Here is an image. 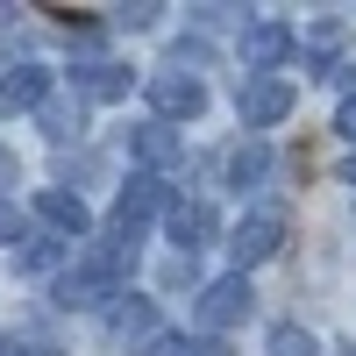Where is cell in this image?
Returning a JSON list of instances; mask_svg holds the SVG:
<instances>
[{"label":"cell","mask_w":356,"mask_h":356,"mask_svg":"<svg viewBox=\"0 0 356 356\" xmlns=\"http://www.w3.org/2000/svg\"><path fill=\"white\" fill-rule=\"evenodd\" d=\"M122 22H129V29H150V22H157V8H150V0H136V8H122Z\"/></svg>","instance_id":"obj_19"},{"label":"cell","mask_w":356,"mask_h":356,"mask_svg":"<svg viewBox=\"0 0 356 356\" xmlns=\"http://www.w3.org/2000/svg\"><path fill=\"white\" fill-rule=\"evenodd\" d=\"M285 114H292V86H285V79L243 86V122H250V129H271V122H285Z\"/></svg>","instance_id":"obj_8"},{"label":"cell","mask_w":356,"mask_h":356,"mask_svg":"<svg viewBox=\"0 0 356 356\" xmlns=\"http://www.w3.org/2000/svg\"><path fill=\"white\" fill-rule=\"evenodd\" d=\"M150 107L164 114V129H171V122H193V114L207 107V86H200L193 72H157V79H150Z\"/></svg>","instance_id":"obj_3"},{"label":"cell","mask_w":356,"mask_h":356,"mask_svg":"<svg viewBox=\"0 0 356 356\" xmlns=\"http://www.w3.org/2000/svg\"><path fill=\"white\" fill-rule=\"evenodd\" d=\"M15 235H22V214H15L8 200H0V243H15Z\"/></svg>","instance_id":"obj_20"},{"label":"cell","mask_w":356,"mask_h":356,"mask_svg":"<svg viewBox=\"0 0 356 356\" xmlns=\"http://www.w3.org/2000/svg\"><path fill=\"white\" fill-rule=\"evenodd\" d=\"M136 271V243H100V250H86L79 257V271H65L57 278V307H100V300H114L122 292V278Z\"/></svg>","instance_id":"obj_1"},{"label":"cell","mask_w":356,"mask_h":356,"mask_svg":"<svg viewBox=\"0 0 356 356\" xmlns=\"http://www.w3.org/2000/svg\"><path fill=\"white\" fill-rule=\"evenodd\" d=\"M292 50H300V36H292L285 22H257L250 36H243V65L250 72H271V65H285Z\"/></svg>","instance_id":"obj_6"},{"label":"cell","mask_w":356,"mask_h":356,"mask_svg":"<svg viewBox=\"0 0 356 356\" xmlns=\"http://www.w3.org/2000/svg\"><path fill=\"white\" fill-rule=\"evenodd\" d=\"M0 186H15V157L8 150H0Z\"/></svg>","instance_id":"obj_22"},{"label":"cell","mask_w":356,"mask_h":356,"mask_svg":"<svg viewBox=\"0 0 356 356\" xmlns=\"http://www.w3.org/2000/svg\"><path fill=\"white\" fill-rule=\"evenodd\" d=\"M335 136H342V143H356V100H349V107L335 114Z\"/></svg>","instance_id":"obj_21"},{"label":"cell","mask_w":356,"mask_h":356,"mask_svg":"<svg viewBox=\"0 0 356 356\" xmlns=\"http://www.w3.org/2000/svg\"><path fill=\"white\" fill-rule=\"evenodd\" d=\"M342 43H349V22H342V15H321V22L307 29V65L321 72V65H328V57H335Z\"/></svg>","instance_id":"obj_14"},{"label":"cell","mask_w":356,"mask_h":356,"mask_svg":"<svg viewBox=\"0 0 356 356\" xmlns=\"http://www.w3.org/2000/svg\"><path fill=\"white\" fill-rule=\"evenodd\" d=\"M50 100V72L43 65H22L0 79V114H29V107H43Z\"/></svg>","instance_id":"obj_10"},{"label":"cell","mask_w":356,"mask_h":356,"mask_svg":"<svg viewBox=\"0 0 356 356\" xmlns=\"http://www.w3.org/2000/svg\"><path fill=\"white\" fill-rule=\"evenodd\" d=\"M164 356H235L221 335H193V342H164Z\"/></svg>","instance_id":"obj_18"},{"label":"cell","mask_w":356,"mask_h":356,"mask_svg":"<svg viewBox=\"0 0 356 356\" xmlns=\"http://www.w3.org/2000/svg\"><path fill=\"white\" fill-rule=\"evenodd\" d=\"M72 86H79V93H93V100H122V93H129V72H122V65H79Z\"/></svg>","instance_id":"obj_15"},{"label":"cell","mask_w":356,"mask_h":356,"mask_svg":"<svg viewBox=\"0 0 356 356\" xmlns=\"http://www.w3.org/2000/svg\"><path fill=\"white\" fill-rule=\"evenodd\" d=\"M264 171H271V150H264V143H243V150H235V157H228V186H235V193H243V186H257V178H264Z\"/></svg>","instance_id":"obj_16"},{"label":"cell","mask_w":356,"mask_h":356,"mask_svg":"<svg viewBox=\"0 0 356 356\" xmlns=\"http://www.w3.org/2000/svg\"><path fill=\"white\" fill-rule=\"evenodd\" d=\"M107 335L122 342V349H129V342H157V349H164V328H157V307H150V300H129V307H114Z\"/></svg>","instance_id":"obj_11"},{"label":"cell","mask_w":356,"mask_h":356,"mask_svg":"<svg viewBox=\"0 0 356 356\" xmlns=\"http://www.w3.org/2000/svg\"><path fill=\"white\" fill-rule=\"evenodd\" d=\"M342 79H349V93H356V65H342Z\"/></svg>","instance_id":"obj_25"},{"label":"cell","mask_w":356,"mask_h":356,"mask_svg":"<svg viewBox=\"0 0 356 356\" xmlns=\"http://www.w3.org/2000/svg\"><path fill=\"white\" fill-rule=\"evenodd\" d=\"M342 186H356V157H349V171H342Z\"/></svg>","instance_id":"obj_24"},{"label":"cell","mask_w":356,"mask_h":356,"mask_svg":"<svg viewBox=\"0 0 356 356\" xmlns=\"http://www.w3.org/2000/svg\"><path fill=\"white\" fill-rule=\"evenodd\" d=\"M271 356H321V349H314V335H307V328L278 321V328H271Z\"/></svg>","instance_id":"obj_17"},{"label":"cell","mask_w":356,"mask_h":356,"mask_svg":"<svg viewBox=\"0 0 356 356\" xmlns=\"http://www.w3.org/2000/svg\"><path fill=\"white\" fill-rule=\"evenodd\" d=\"M221 235V214L214 207H200V200H186V207H171V243H178V257H193V250H207Z\"/></svg>","instance_id":"obj_7"},{"label":"cell","mask_w":356,"mask_h":356,"mask_svg":"<svg viewBox=\"0 0 356 356\" xmlns=\"http://www.w3.org/2000/svg\"><path fill=\"white\" fill-rule=\"evenodd\" d=\"M129 150L150 164V178H157L164 164H178V157H186V143H178V129H164V122H143V129L129 136Z\"/></svg>","instance_id":"obj_12"},{"label":"cell","mask_w":356,"mask_h":356,"mask_svg":"<svg viewBox=\"0 0 356 356\" xmlns=\"http://www.w3.org/2000/svg\"><path fill=\"white\" fill-rule=\"evenodd\" d=\"M164 200H171V193L157 186L150 171H143V178H129V186H122V200H114V235H122V243H136V235H143V221H150Z\"/></svg>","instance_id":"obj_5"},{"label":"cell","mask_w":356,"mask_h":356,"mask_svg":"<svg viewBox=\"0 0 356 356\" xmlns=\"http://www.w3.org/2000/svg\"><path fill=\"white\" fill-rule=\"evenodd\" d=\"M250 300H257L250 278H235V271H228V278H214V285L200 292V328H214V335H221V328H235V321L250 314Z\"/></svg>","instance_id":"obj_4"},{"label":"cell","mask_w":356,"mask_h":356,"mask_svg":"<svg viewBox=\"0 0 356 356\" xmlns=\"http://www.w3.org/2000/svg\"><path fill=\"white\" fill-rule=\"evenodd\" d=\"M36 214H43L57 235H65V243L93 235V214H86V200H79V193H57V186H50V193H36Z\"/></svg>","instance_id":"obj_9"},{"label":"cell","mask_w":356,"mask_h":356,"mask_svg":"<svg viewBox=\"0 0 356 356\" xmlns=\"http://www.w3.org/2000/svg\"><path fill=\"white\" fill-rule=\"evenodd\" d=\"M65 257H72V243H65V235H29V243L15 250V264H22L29 278H43V271H57V264H65Z\"/></svg>","instance_id":"obj_13"},{"label":"cell","mask_w":356,"mask_h":356,"mask_svg":"<svg viewBox=\"0 0 356 356\" xmlns=\"http://www.w3.org/2000/svg\"><path fill=\"white\" fill-rule=\"evenodd\" d=\"M0 356H29V349H22V342H15V335H0Z\"/></svg>","instance_id":"obj_23"},{"label":"cell","mask_w":356,"mask_h":356,"mask_svg":"<svg viewBox=\"0 0 356 356\" xmlns=\"http://www.w3.org/2000/svg\"><path fill=\"white\" fill-rule=\"evenodd\" d=\"M278 243H285V214H278V207H264V214H250L243 228L228 235V257H235V278H243L250 264H264V257H278Z\"/></svg>","instance_id":"obj_2"}]
</instances>
